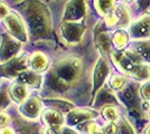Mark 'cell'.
<instances>
[{
	"instance_id": "1",
	"label": "cell",
	"mask_w": 150,
	"mask_h": 134,
	"mask_svg": "<svg viewBox=\"0 0 150 134\" xmlns=\"http://www.w3.org/2000/svg\"><path fill=\"white\" fill-rule=\"evenodd\" d=\"M25 21L29 38L33 40H50L53 20L50 8L42 0H21L16 4Z\"/></svg>"
},
{
	"instance_id": "2",
	"label": "cell",
	"mask_w": 150,
	"mask_h": 134,
	"mask_svg": "<svg viewBox=\"0 0 150 134\" xmlns=\"http://www.w3.org/2000/svg\"><path fill=\"white\" fill-rule=\"evenodd\" d=\"M83 72V62L77 56H65L55 62L48 69L47 85L63 93L79 82Z\"/></svg>"
},
{
	"instance_id": "3",
	"label": "cell",
	"mask_w": 150,
	"mask_h": 134,
	"mask_svg": "<svg viewBox=\"0 0 150 134\" xmlns=\"http://www.w3.org/2000/svg\"><path fill=\"white\" fill-rule=\"evenodd\" d=\"M111 59L115 67L123 74V75H132V73L139 66L142 60V58L138 55L136 51L132 49L128 51H112L111 54Z\"/></svg>"
},
{
	"instance_id": "4",
	"label": "cell",
	"mask_w": 150,
	"mask_h": 134,
	"mask_svg": "<svg viewBox=\"0 0 150 134\" xmlns=\"http://www.w3.org/2000/svg\"><path fill=\"white\" fill-rule=\"evenodd\" d=\"M86 32V25L74 21H63L58 28V35L63 43L66 45H77L83 39V36Z\"/></svg>"
},
{
	"instance_id": "5",
	"label": "cell",
	"mask_w": 150,
	"mask_h": 134,
	"mask_svg": "<svg viewBox=\"0 0 150 134\" xmlns=\"http://www.w3.org/2000/svg\"><path fill=\"white\" fill-rule=\"evenodd\" d=\"M4 25L7 29V32L11 35L13 38L21 41L23 44L29 40V34L25 25V21L19 13L10 11L9 15L4 19Z\"/></svg>"
},
{
	"instance_id": "6",
	"label": "cell",
	"mask_w": 150,
	"mask_h": 134,
	"mask_svg": "<svg viewBox=\"0 0 150 134\" xmlns=\"http://www.w3.org/2000/svg\"><path fill=\"white\" fill-rule=\"evenodd\" d=\"M23 48V43L13 38L8 32L1 35L0 41V64H5L18 56Z\"/></svg>"
},
{
	"instance_id": "7",
	"label": "cell",
	"mask_w": 150,
	"mask_h": 134,
	"mask_svg": "<svg viewBox=\"0 0 150 134\" xmlns=\"http://www.w3.org/2000/svg\"><path fill=\"white\" fill-rule=\"evenodd\" d=\"M110 73H111V68L106 58L104 56H100L95 63L93 74H92V101L99 93V91L103 87Z\"/></svg>"
},
{
	"instance_id": "8",
	"label": "cell",
	"mask_w": 150,
	"mask_h": 134,
	"mask_svg": "<svg viewBox=\"0 0 150 134\" xmlns=\"http://www.w3.org/2000/svg\"><path fill=\"white\" fill-rule=\"evenodd\" d=\"M104 21L108 27H119V29H123L131 24V13L125 5H117L112 11L104 17Z\"/></svg>"
},
{
	"instance_id": "9",
	"label": "cell",
	"mask_w": 150,
	"mask_h": 134,
	"mask_svg": "<svg viewBox=\"0 0 150 134\" xmlns=\"http://www.w3.org/2000/svg\"><path fill=\"white\" fill-rule=\"evenodd\" d=\"M140 95V87H138L137 84L131 83L127 84L123 88L121 89L120 93V97L121 101L123 102L125 106L128 107V109L130 111V113H141V101L139 98ZM142 111V109H141Z\"/></svg>"
},
{
	"instance_id": "10",
	"label": "cell",
	"mask_w": 150,
	"mask_h": 134,
	"mask_svg": "<svg viewBox=\"0 0 150 134\" xmlns=\"http://www.w3.org/2000/svg\"><path fill=\"white\" fill-rule=\"evenodd\" d=\"M88 13V7L85 0H69L64 8L62 16L63 21L81 22L84 20Z\"/></svg>"
},
{
	"instance_id": "11",
	"label": "cell",
	"mask_w": 150,
	"mask_h": 134,
	"mask_svg": "<svg viewBox=\"0 0 150 134\" xmlns=\"http://www.w3.org/2000/svg\"><path fill=\"white\" fill-rule=\"evenodd\" d=\"M130 38L134 40H146L150 37V13H144L132 21L128 27Z\"/></svg>"
},
{
	"instance_id": "12",
	"label": "cell",
	"mask_w": 150,
	"mask_h": 134,
	"mask_svg": "<svg viewBox=\"0 0 150 134\" xmlns=\"http://www.w3.org/2000/svg\"><path fill=\"white\" fill-rule=\"evenodd\" d=\"M28 60H29V55L28 54H26V53L19 54L18 56L13 58L11 60L7 62L5 64H0V70L7 77L16 79L21 72L27 69Z\"/></svg>"
},
{
	"instance_id": "13",
	"label": "cell",
	"mask_w": 150,
	"mask_h": 134,
	"mask_svg": "<svg viewBox=\"0 0 150 134\" xmlns=\"http://www.w3.org/2000/svg\"><path fill=\"white\" fill-rule=\"evenodd\" d=\"M42 120L46 125V128H48L50 132L59 134L63 128V124L65 122V117H64L62 112H59L55 109H52V107H48L42 113Z\"/></svg>"
},
{
	"instance_id": "14",
	"label": "cell",
	"mask_w": 150,
	"mask_h": 134,
	"mask_svg": "<svg viewBox=\"0 0 150 134\" xmlns=\"http://www.w3.org/2000/svg\"><path fill=\"white\" fill-rule=\"evenodd\" d=\"M43 103L37 96L28 97L23 104H20L19 112L27 120H37L42 114Z\"/></svg>"
},
{
	"instance_id": "15",
	"label": "cell",
	"mask_w": 150,
	"mask_h": 134,
	"mask_svg": "<svg viewBox=\"0 0 150 134\" xmlns=\"http://www.w3.org/2000/svg\"><path fill=\"white\" fill-rule=\"evenodd\" d=\"M99 113L95 109H74L66 114L65 122L69 126H74L77 124H81L83 122L93 120L98 117Z\"/></svg>"
},
{
	"instance_id": "16",
	"label": "cell",
	"mask_w": 150,
	"mask_h": 134,
	"mask_svg": "<svg viewBox=\"0 0 150 134\" xmlns=\"http://www.w3.org/2000/svg\"><path fill=\"white\" fill-rule=\"evenodd\" d=\"M50 66V62L48 58L45 55L43 51H34L29 56V60H28V67L30 70L35 72V73H43L48 69Z\"/></svg>"
},
{
	"instance_id": "17",
	"label": "cell",
	"mask_w": 150,
	"mask_h": 134,
	"mask_svg": "<svg viewBox=\"0 0 150 134\" xmlns=\"http://www.w3.org/2000/svg\"><path fill=\"white\" fill-rule=\"evenodd\" d=\"M16 82L24 84L28 88L38 89L42 86L43 77L40 76L38 73H35V72L29 69H25L18 75V77L16 78Z\"/></svg>"
},
{
	"instance_id": "18",
	"label": "cell",
	"mask_w": 150,
	"mask_h": 134,
	"mask_svg": "<svg viewBox=\"0 0 150 134\" xmlns=\"http://www.w3.org/2000/svg\"><path fill=\"white\" fill-rule=\"evenodd\" d=\"M9 95H10V97H11V100H13V102L18 103V104H23L28 98L29 91H28V87L25 86L24 84H20L18 82H16L13 85H10V87H9Z\"/></svg>"
},
{
	"instance_id": "19",
	"label": "cell",
	"mask_w": 150,
	"mask_h": 134,
	"mask_svg": "<svg viewBox=\"0 0 150 134\" xmlns=\"http://www.w3.org/2000/svg\"><path fill=\"white\" fill-rule=\"evenodd\" d=\"M95 43L98 48L100 49L104 55L111 54L112 51V39L109 37V35L103 30H99L95 35Z\"/></svg>"
},
{
	"instance_id": "20",
	"label": "cell",
	"mask_w": 150,
	"mask_h": 134,
	"mask_svg": "<svg viewBox=\"0 0 150 134\" xmlns=\"http://www.w3.org/2000/svg\"><path fill=\"white\" fill-rule=\"evenodd\" d=\"M117 101H118V98L115 97V95L113 94L110 89L102 87L99 91V93L96 94V96L93 98L92 104L95 105L99 102H101L102 104H104V106H105V105H110V104H113V103H117Z\"/></svg>"
},
{
	"instance_id": "21",
	"label": "cell",
	"mask_w": 150,
	"mask_h": 134,
	"mask_svg": "<svg viewBox=\"0 0 150 134\" xmlns=\"http://www.w3.org/2000/svg\"><path fill=\"white\" fill-rule=\"evenodd\" d=\"M129 34L125 29H118L115 30L112 36V44L114 45L117 51H123L125 46L129 43Z\"/></svg>"
},
{
	"instance_id": "22",
	"label": "cell",
	"mask_w": 150,
	"mask_h": 134,
	"mask_svg": "<svg viewBox=\"0 0 150 134\" xmlns=\"http://www.w3.org/2000/svg\"><path fill=\"white\" fill-rule=\"evenodd\" d=\"M133 51H136L140 57L150 64V39L138 40L133 46Z\"/></svg>"
},
{
	"instance_id": "23",
	"label": "cell",
	"mask_w": 150,
	"mask_h": 134,
	"mask_svg": "<svg viewBox=\"0 0 150 134\" xmlns=\"http://www.w3.org/2000/svg\"><path fill=\"white\" fill-rule=\"evenodd\" d=\"M114 2L115 0H93L94 8L96 13L102 17H105L106 15H109L112 11L113 8L115 7Z\"/></svg>"
},
{
	"instance_id": "24",
	"label": "cell",
	"mask_w": 150,
	"mask_h": 134,
	"mask_svg": "<svg viewBox=\"0 0 150 134\" xmlns=\"http://www.w3.org/2000/svg\"><path fill=\"white\" fill-rule=\"evenodd\" d=\"M46 102L48 103L50 107L52 109H55L62 113H69L72 109H75L74 104L73 103L69 102V101H64V100H59V98H50L47 100Z\"/></svg>"
},
{
	"instance_id": "25",
	"label": "cell",
	"mask_w": 150,
	"mask_h": 134,
	"mask_svg": "<svg viewBox=\"0 0 150 134\" xmlns=\"http://www.w3.org/2000/svg\"><path fill=\"white\" fill-rule=\"evenodd\" d=\"M102 116L103 119L108 122H118L120 120V112L118 106H115L114 104L105 105L102 107Z\"/></svg>"
},
{
	"instance_id": "26",
	"label": "cell",
	"mask_w": 150,
	"mask_h": 134,
	"mask_svg": "<svg viewBox=\"0 0 150 134\" xmlns=\"http://www.w3.org/2000/svg\"><path fill=\"white\" fill-rule=\"evenodd\" d=\"M134 79H137L139 82H147L150 81V66L146 64H140L137 66V68L131 75Z\"/></svg>"
},
{
	"instance_id": "27",
	"label": "cell",
	"mask_w": 150,
	"mask_h": 134,
	"mask_svg": "<svg viewBox=\"0 0 150 134\" xmlns=\"http://www.w3.org/2000/svg\"><path fill=\"white\" fill-rule=\"evenodd\" d=\"M128 84V78L125 75H113L110 78V88L113 91H121Z\"/></svg>"
},
{
	"instance_id": "28",
	"label": "cell",
	"mask_w": 150,
	"mask_h": 134,
	"mask_svg": "<svg viewBox=\"0 0 150 134\" xmlns=\"http://www.w3.org/2000/svg\"><path fill=\"white\" fill-rule=\"evenodd\" d=\"M118 134H137L131 125V122L125 120V117H120L118 122Z\"/></svg>"
},
{
	"instance_id": "29",
	"label": "cell",
	"mask_w": 150,
	"mask_h": 134,
	"mask_svg": "<svg viewBox=\"0 0 150 134\" xmlns=\"http://www.w3.org/2000/svg\"><path fill=\"white\" fill-rule=\"evenodd\" d=\"M140 95L144 101L150 102V81L144 82L140 87Z\"/></svg>"
},
{
	"instance_id": "30",
	"label": "cell",
	"mask_w": 150,
	"mask_h": 134,
	"mask_svg": "<svg viewBox=\"0 0 150 134\" xmlns=\"http://www.w3.org/2000/svg\"><path fill=\"white\" fill-rule=\"evenodd\" d=\"M103 134H118V123L108 122V124L103 128Z\"/></svg>"
},
{
	"instance_id": "31",
	"label": "cell",
	"mask_w": 150,
	"mask_h": 134,
	"mask_svg": "<svg viewBox=\"0 0 150 134\" xmlns=\"http://www.w3.org/2000/svg\"><path fill=\"white\" fill-rule=\"evenodd\" d=\"M88 134H103V128H101L98 123L92 122L88 128Z\"/></svg>"
},
{
	"instance_id": "32",
	"label": "cell",
	"mask_w": 150,
	"mask_h": 134,
	"mask_svg": "<svg viewBox=\"0 0 150 134\" xmlns=\"http://www.w3.org/2000/svg\"><path fill=\"white\" fill-rule=\"evenodd\" d=\"M9 123H10V116L7 114V112L0 109V128H7Z\"/></svg>"
},
{
	"instance_id": "33",
	"label": "cell",
	"mask_w": 150,
	"mask_h": 134,
	"mask_svg": "<svg viewBox=\"0 0 150 134\" xmlns=\"http://www.w3.org/2000/svg\"><path fill=\"white\" fill-rule=\"evenodd\" d=\"M9 8L5 1L0 0V20H4L9 15Z\"/></svg>"
},
{
	"instance_id": "34",
	"label": "cell",
	"mask_w": 150,
	"mask_h": 134,
	"mask_svg": "<svg viewBox=\"0 0 150 134\" xmlns=\"http://www.w3.org/2000/svg\"><path fill=\"white\" fill-rule=\"evenodd\" d=\"M59 134H79V132L73 130L71 126H64V128H62Z\"/></svg>"
},
{
	"instance_id": "35",
	"label": "cell",
	"mask_w": 150,
	"mask_h": 134,
	"mask_svg": "<svg viewBox=\"0 0 150 134\" xmlns=\"http://www.w3.org/2000/svg\"><path fill=\"white\" fill-rule=\"evenodd\" d=\"M0 134H16L15 131L10 128H4L0 130Z\"/></svg>"
},
{
	"instance_id": "36",
	"label": "cell",
	"mask_w": 150,
	"mask_h": 134,
	"mask_svg": "<svg viewBox=\"0 0 150 134\" xmlns=\"http://www.w3.org/2000/svg\"><path fill=\"white\" fill-rule=\"evenodd\" d=\"M144 134H150V123L144 128Z\"/></svg>"
},
{
	"instance_id": "37",
	"label": "cell",
	"mask_w": 150,
	"mask_h": 134,
	"mask_svg": "<svg viewBox=\"0 0 150 134\" xmlns=\"http://www.w3.org/2000/svg\"><path fill=\"white\" fill-rule=\"evenodd\" d=\"M139 1H141V4H142V7L147 6V5H148V2H150V0H139Z\"/></svg>"
},
{
	"instance_id": "38",
	"label": "cell",
	"mask_w": 150,
	"mask_h": 134,
	"mask_svg": "<svg viewBox=\"0 0 150 134\" xmlns=\"http://www.w3.org/2000/svg\"><path fill=\"white\" fill-rule=\"evenodd\" d=\"M123 2H130V1H132V0H122Z\"/></svg>"
}]
</instances>
